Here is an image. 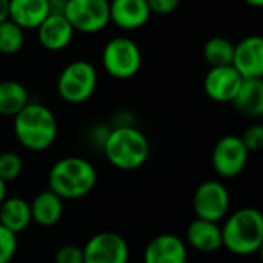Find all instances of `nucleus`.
I'll list each match as a JSON object with an SVG mask.
<instances>
[{"instance_id":"473e14b6","label":"nucleus","mask_w":263,"mask_h":263,"mask_svg":"<svg viewBox=\"0 0 263 263\" xmlns=\"http://www.w3.org/2000/svg\"><path fill=\"white\" fill-rule=\"evenodd\" d=\"M258 255H260V260H261V263H263V243H261V246H260V249H258Z\"/></svg>"},{"instance_id":"4468645a","label":"nucleus","mask_w":263,"mask_h":263,"mask_svg":"<svg viewBox=\"0 0 263 263\" xmlns=\"http://www.w3.org/2000/svg\"><path fill=\"white\" fill-rule=\"evenodd\" d=\"M147 0H110V22L121 30H138L151 21Z\"/></svg>"},{"instance_id":"f3484780","label":"nucleus","mask_w":263,"mask_h":263,"mask_svg":"<svg viewBox=\"0 0 263 263\" xmlns=\"http://www.w3.org/2000/svg\"><path fill=\"white\" fill-rule=\"evenodd\" d=\"M189 245L200 252H215L223 246L221 226L214 221L195 218L186 229Z\"/></svg>"},{"instance_id":"9d476101","label":"nucleus","mask_w":263,"mask_h":263,"mask_svg":"<svg viewBox=\"0 0 263 263\" xmlns=\"http://www.w3.org/2000/svg\"><path fill=\"white\" fill-rule=\"evenodd\" d=\"M84 251V263H128L130 249L124 237L104 231L88 238Z\"/></svg>"},{"instance_id":"7ed1b4c3","label":"nucleus","mask_w":263,"mask_h":263,"mask_svg":"<svg viewBox=\"0 0 263 263\" xmlns=\"http://www.w3.org/2000/svg\"><path fill=\"white\" fill-rule=\"evenodd\" d=\"M95 166L81 157H67L56 161L48 172V189L62 200H74L90 194L96 184Z\"/></svg>"},{"instance_id":"f257e3e1","label":"nucleus","mask_w":263,"mask_h":263,"mask_svg":"<svg viewBox=\"0 0 263 263\" xmlns=\"http://www.w3.org/2000/svg\"><path fill=\"white\" fill-rule=\"evenodd\" d=\"M14 135L25 149L44 152L58 138V119L47 105L28 102L14 116Z\"/></svg>"},{"instance_id":"a878e982","label":"nucleus","mask_w":263,"mask_h":263,"mask_svg":"<svg viewBox=\"0 0 263 263\" xmlns=\"http://www.w3.org/2000/svg\"><path fill=\"white\" fill-rule=\"evenodd\" d=\"M248 152H258L263 149V124L249 125L240 137Z\"/></svg>"},{"instance_id":"4be33fe9","label":"nucleus","mask_w":263,"mask_h":263,"mask_svg":"<svg viewBox=\"0 0 263 263\" xmlns=\"http://www.w3.org/2000/svg\"><path fill=\"white\" fill-rule=\"evenodd\" d=\"M234 48H235V44H232L229 39L221 37V36H215V37H211L204 44V47H203V58L211 65V68L212 67L232 65Z\"/></svg>"},{"instance_id":"6ab92c4d","label":"nucleus","mask_w":263,"mask_h":263,"mask_svg":"<svg viewBox=\"0 0 263 263\" xmlns=\"http://www.w3.org/2000/svg\"><path fill=\"white\" fill-rule=\"evenodd\" d=\"M30 208L33 220L44 228L54 226L64 215V200L50 189L37 194Z\"/></svg>"},{"instance_id":"c756f323","label":"nucleus","mask_w":263,"mask_h":263,"mask_svg":"<svg viewBox=\"0 0 263 263\" xmlns=\"http://www.w3.org/2000/svg\"><path fill=\"white\" fill-rule=\"evenodd\" d=\"M10 19V0H0V24Z\"/></svg>"},{"instance_id":"f8f14e48","label":"nucleus","mask_w":263,"mask_h":263,"mask_svg":"<svg viewBox=\"0 0 263 263\" xmlns=\"http://www.w3.org/2000/svg\"><path fill=\"white\" fill-rule=\"evenodd\" d=\"M243 78L232 67H212L204 76V93L215 102H232L241 87Z\"/></svg>"},{"instance_id":"2f4dec72","label":"nucleus","mask_w":263,"mask_h":263,"mask_svg":"<svg viewBox=\"0 0 263 263\" xmlns=\"http://www.w3.org/2000/svg\"><path fill=\"white\" fill-rule=\"evenodd\" d=\"M243 2L254 8H263V0H243Z\"/></svg>"},{"instance_id":"cd10ccee","label":"nucleus","mask_w":263,"mask_h":263,"mask_svg":"<svg viewBox=\"0 0 263 263\" xmlns=\"http://www.w3.org/2000/svg\"><path fill=\"white\" fill-rule=\"evenodd\" d=\"M180 2L181 0H147V5L152 14L167 16L178 8Z\"/></svg>"},{"instance_id":"0eeeda50","label":"nucleus","mask_w":263,"mask_h":263,"mask_svg":"<svg viewBox=\"0 0 263 263\" xmlns=\"http://www.w3.org/2000/svg\"><path fill=\"white\" fill-rule=\"evenodd\" d=\"M64 16L79 33H99L110 24L108 0H68Z\"/></svg>"},{"instance_id":"a211bd4d","label":"nucleus","mask_w":263,"mask_h":263,"mask_svg":"<svg viewBox=\"0 0 263 263\" xmlns=\"http://www.w3.org/2000/svg\"><path fill=\"white\" fill-rule=\"evenodd\" d=\"M33 221L30 203L22 197H7L5 201L0 204V224L11 231L13 234H19L25 231Z\"/></svg>"},{"instance_id":"b1692460","label":"nucleus","mask_w":263,"mask_h":263,"mask_svg":"<svg viewBox=\"0 0 263 263\" xmlns=\"http://www.w3.org/2000/svg\"><path fill=\"white\" fill-rule=\"evenodd\" d=\"M24 171L22 158L16 152H2L0 154V180L5 183L19 178Z\"/></svg>"},{"instance_id":"39448f33","label":"nucleus","mask_w":263,"mask_h":263,"mask_svg":"<svg viewBox=\"0 0 263 263\" xmlns=\"http://www.w3.org/2000/svg\"><path fill=\"white\" fill-rule=\"evenodd\" d=\"M98 85V73L88 61H73L58 78V95L68 104H84L91 98Z\"/></svg>"},{"instance_id":"9b49d317","label":"nucleus","mask_w":263,"mask_h":263,"mask_svg":"<svg viewBox=\"0 0 263 263\" xmlns=\"http://www.w3.org/2000/svg\"><path fill=\"white\" fill-rule=\"evenodd\" d=\"M232 67L243 79H263V36L252 34L237 42Z\"/></svg>"},{"instance_id":"423d86ee","label":"nucleus","mask_w":263,"mask_h":263,"mask_svg":"<svg viewBox=\"0 0 263 263\" xmlns=\"http://www.w3.org/2000/svg\"><path fill=\"white\" fill-rule=\"evenodd\" d=\"M143 64L138 44L125 36L110 39L102 50V67L115 79L134 78Z\"/></svg>"},{"instance_id":"6e6552de","label":"nucleus","mask_w":263,"mask_h":263,"mask_svg":"<svg viewBox=\"0 0 263 263\" xmlns=\"http://www.w3.org/2000/svg\"><path fill=\"white\" fill-rule=\"evenodd\" d=\"M231 195L226 186L217 180H209L201 183L192 200L194 212L197 218L218 223L229 211Z\"/></svg>"},{"instance_id":"393cba45","label":"nucleus","mask_w":263,"mask_h":263,"mask_svg":"<svg viewBox=\"0 0 263 263\" xmlns=\"http://www.w3.org/2000/svg\"><path fill=\"white\" fill-rule=\"evenodd\" d=\"M17 251V237L0 224V263H10Z\"/></svg>"},{"instance_id":"20e7f679","label":"nucleus","mask_w":263,"mask_h":263,"mask_svg":"<svg viewBox=\"0 0 263 263\" xmlns=\"http://www.w3.org/2000/svg\"><path fill=\"white\" fill-rule=\"evenodd\" d=\"M223 246L235 255L258 252L263 243V212L241 208L232 212L221 226Z\"/></svg>"},{"instance_id":"f03ea898","label":"nucleus","mask_w":263,"mask_h":263,"mask_svg":"<svg viewBox=\"0 0 263 263\" xmlns=\"http://www.w3.org/2000/svg\"><path fill=\"white\" fill-rule=\"evenodd\" d=\"M102 147L107 161L121 171L141 167L151 155L147 137L132 125H119L110 130L104 138Z\"/></svg>"},{"instance_id":"2eb2a0df","label":"nucleus","mask_w":263,"mask_h":263,"mask_svg":"<svg viewBox=\"0 0 263 263\" xmlns=\"http://www.w3.org/2000/svg\"><path fill=\"white\" fill-rule=\"evenodd\" d=\"M74 28L64 14H50L37 28V39L48 51H61L70 45Z\"/></svg>"},{"instance_id":"dca6fc26","label":"nucleus","mask_w":263,"mask_h":263,"mask_svg":"<svg viewBox=\"0 0 263 263\" xmlns=\"http://www.w3.org/2000/svg\"><path fill=\"white\" fill-rule=\"evenodd\" d=\"M48 16V0H10V21L24 30H37Z\"/></svg>"},{"instance_id":"412c9836","label":"nucleus","mask_w":263,"mask_h":263,"mask_svg":"<svg viewBox=\"0 0 263 263\" xmlns=\"http://www.w3.org/2000/svg\"><path fill=\"white\" fill-rule=\"evenodd\" d=\"M30 102L28 90L19 81L0 82V115L14 118Z\"/></svg>"},{"instance_id":"c85d7f7f","label":"nucleus","mask_w":263,"mask_h":263,"mask_svg":"<svg viewBox=\"0 0 263 263\" xmlns=\"http://www.w3.org/2000/svg\"><path fill=\"white\" fill-rule=\"evenodd\" d=\"M68 0H48L50 14H64Z\"/></svg>"},{"instance_id":"1a4fd4ad","label":"nucleus","mask_w":263,"mask_h":263,"mask_svg":"<svg viewBox=\"0 0 263 263\" xmlns=\"http://www.w3.org/2000/svg\"><path fill=\"white\" fill-rule=\"evenodd\" d=\"M249 152L237 135H226L217 141L212 151V167L221 178L238 177L248 163Z\"/></svg>"},{"instance_id":"aec40b11","label":"nucleus","mask_w":263,"mask_h":263,"mask_svg":"<svg viewBox=\"0 0 263 263\" xmlns=\"http://www.w3.org/2000/svg\"><path fill=\"white\" fill-rule=\"evenodd\" d=\"M232 104L248 118H263V79H243Z\"/></svg>"},{"instance_id":"ddd939ff","label":"nucleus","mask_w":263,"mask_h":263,"mask_svg":"<svg viewBox=\"0 0 263 263\" xmlns=\"http://www.w3.org/2000/svg\"><path fill=\"white\" fill-rule=\"evenodd\" d=\"M144 263H187V248L175 234H160L154 237L143 255Z\"/></svg>"},{"instance_id":"bb28decb","label":"nucleus","mask_w":263,"mask_h":263,"mask_svg":"<svg viewBox=\"0 0 263 263\" xmlns=\"http://www.w3.org/2000/svg\"><path fill=\"white\" fill-rule=\"evenodd\" d=\"M56 263H84V251L76 245L61 246L54 257Z\"/></svg>"},{"instance_id":"5701e85b","label":"nucleus","mask_w":263,"mask_h":263,"mask_svg":"<svg viewBox=\"0 0 263 263\" xmlns=\"http://www.w3.org/2000/svg\"><path fill=\"white\" fill-rule=\"evenodd\" d=\"M25 44V30L13 21L0 24V53L11 56L22 50Z\"/></svg>"},{"instance_id":"7c9ffc66","label":"nucleus","mask_w":263,"mask_h":263,"mask_svg":"<svg viewBox=\"0 0 263 263\" xmlns=\"http://www.w3.org/2000/svg\"><path fill=\"white\" fill-rule=\"evenodd\" d=\"M7 198V183L0 180V204H2Z\"/></svg>"}]
</instances>
